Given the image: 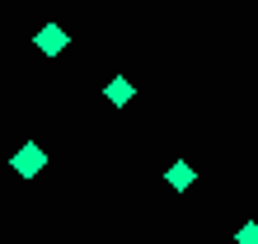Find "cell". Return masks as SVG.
Instances as JSON below:
<instances>
[{
  "instance_id": "obj_2",
  "label": "cell",
  "mask_w": 258,
  "mask_h": 244,
  "mask_svg": "<svg viewBox=\"0 0 258 244\" xmlns=\"http://www.w3.org/2000/svg\"><path fill=\"white\" fill-rule=\"evenodd\" d=\"M14 169H19V174H38V169H42V150H38V146L19 150V155H14Z\"/></svg>"
},
{
  "instance_id": "obj_3",
  "label": "cell",
  "mask_w": 258,
  "mask_h": 244,
  "mask_svg": "<svg viewBox=\"0 0 258 244\" xmlns=\"http://www.w3.org/2000/svg\"><path fill=\"white\" fill-rule=\"evenodd\" d=\"M169 183L174 188H192V164H183V160L169 164Z\"/></svg>"
},
{
  "instance_id": "obj_1",
  "label": "cell",
  "mask_w": 258,
  "mask_h": 244,
  "mask_svg": "<svg viewBox=\"0 0 258 244\" xmlns=\"http://www.w3.org/2000/svg\"><path fill=\"white\" fill-rule=\"evenodd\" d=\"M38 47H42V52H61V47H66V28L47 24V28L38 33Z\"/></svg>"
},
{
  "instance_id": "obj_5",
  "label": "cell",
  "mask_w": 258,
  "mask_h": 244,
  "mask_svg": "<svg viewBox=\"0 0 258 244\" xmlns=\"http://www.w3.org/2000/svg\"><path fill=\"white\" fill-rule=\"evenodd\" d=\"M239 244H258V225H244V230H239Z\"/></svg>"
},
{
  "instance_id": "obj_4",
  "label": "cell",
  "mask_w": 258,
  "mask_h": 244,
  "mask_svg": "<svg viewBox=\"0 0 258 244\" xmlns=\"http://www.w3.org/2000/svg\"><path fill=\"white\" fill-rule=\"evenodd\" d=\"M108 94H113V99H117V103H122V99H127V94H132V89H127V80H113V89H108Z\"/></svg>"
}]
</instances>
